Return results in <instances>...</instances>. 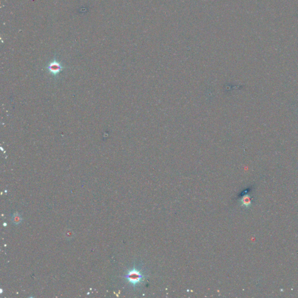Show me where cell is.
Segmentation results:
<instances>
[{
  "instance_id": "cell-1",
  "label": "cell",
  "mask_w": 298,
  "mask_h": 298,
  "mask_svg": "<svg viewBox=\"0 0 298 298\" xmlns=\"http://www.w3.org/2000/svg\"><path fill=\"white\" fill-rule=\"evenodd\" d=\"M125 278L133 287H136L144 281L146 275L140 270L133 268L129 270L125 275Z\"/></svg>"
},
{
  "instance_id": "cell-2",
  "label": "cell",
  "mask_w": 298,
  "mask_h": 298,
  "mask_svg": "<svg viewBox=\"0 0 298 298\" xmlns=\"http://www.w3.org/2000/svg\"><path fill=\"white\" fill-rule=\"evenodd\" d=\"M65 68V67L63 66L62 64L55 58L51 61L46 67L49 74L54 78L57 77Z\"/></svg>"
},
{
  "instance_id": "cell-3",
  "label": "cell",
  "mask_w": 298,
  "mask_h": 298,
  "mask_svg": "<svg viewBox=\"0 0 298 298\" xmlns=\"http://www.w3.org/2000/svg\"><path fill=\"white\" fill-rule=\"evenodd\" d=\"M239 203L241 206L244 207L246 208H249L251 207L252 203L251 196L249 194L244 195L239 200Z\"/></svg>"
},
{
  "instance_id": "cell-4",
  "label": "cell",
  "mask_w": 298,
  "mask_h": 298,
  "mask_svg": "<svg viewBox=\"0 0 298 298\" xmlns=\"http://www.w3.org/2000/svg\"><path fill=\"white\" fill-rule=\"evenodd\" d=\"M22 217H21V215H19V214H15L13 215L12 217V220H13V223L15 224H19V223H21V221H22Z\"/></svg>"
}]
</instances>
